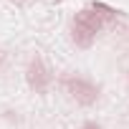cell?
I'll list each match as a JSON object with an SVG mask.
<instances>
[{"label":"cell","mask_w":129,"mask_h":129,"mask_svg":"<svg viewBox=\"0 0 129 129\" xmlns=\"http://www.w3.org/2000/svg\"><path fill=\"white\" fill-rule=\"evenodd\" d=\"M81 129H101V126H99V124H94V121H86Z\"/></svg>","instance_id":"277c9868"},{"label":"cell","mask_w":129,"mask_h":129,"mask_svg":"<svg viewBox=\"0 0 129 129\" xmlns=\"http://www.w3.org/2000/svg\"><path fill=\"white\" fill-rule=\"evenodd\" d=\"M63 89H66L76 101H81V104H94L96 101V96H99V89L91 84V81H86V79H74V76H69V79H63Z\"/></svg>","instance_id":"7a4b0ae2"},{"label":"cell","mask_w":129,"mask_h":129,"mask_svg":"<svg viewBox=\"0 0 129 129\" xmlns=\"http://www.w3.org/2000/svg\"><path fill=\"white\" fill-rule=\"evenodd\" d=\"M101 23H104V18H101L96 10H91V8L79 10L76 18H74V41H76L81 48H89V46L94 43L96 33L101 30Z\"/></svg>","instance_id":"6da1fadb"},{"label":"cell","mask_w":129,"mask_h":129,"mask_svg":"<svg viewBox=\"0 0 129 129\" xmlns=\"http://www.w3.org/2000/svg\"><path fill=\"white\" fill-rule=\"evenodd\" d=\"M48 81H51V76H48V71H46V66H43V61L36 58L30 66H28V84H30L36 91H46Z\"/></svg>","instance_id":"3957f363"}]
</instances>
